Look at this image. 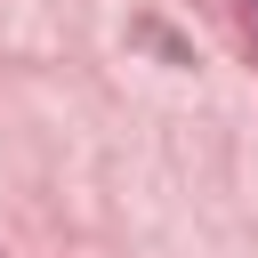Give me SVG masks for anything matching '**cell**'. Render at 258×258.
I'll return each mask as SVG.
<instances>
[]
</instances>
